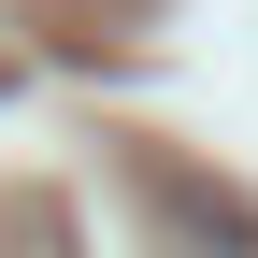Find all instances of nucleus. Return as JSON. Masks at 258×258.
<instances>
[]
</instances>
